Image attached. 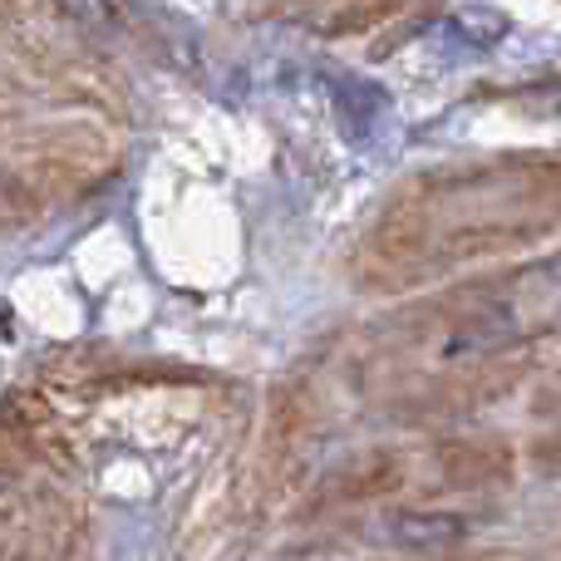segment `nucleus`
<instances>
[{
    "mask_svg": "<svg viewBox=\"0 0 561 561\" xmlns=\"http://www.w3.org/2000/svg\"><path fill=\"white\" fill-rule=\"evenodd\" d=\"M394 537L409 552H444L463 537V523H454V517H399Z\"/></svg>",
    "mask_w": 561,
    "mask_h": 561,
    "instance_id": "f257e3e1",
    "label": "nucleus"
},
{
    "mask_svg": "<svg viewBox=\"0 0 561 561\" xmlns=\"http://www.w3.org/2000/svg\"><path fill=\"white\" fill-rule=\"evenodd\" d=\"M0 424L20 438H35L39 428L49 424V409L39 404L35 394H5V404H0Z\"/></svg>",
    "mask_w": 561,
    "mask_h": 561,
    "instance_id": "f03ea898",
    "label": "nucleus"
},
{
    "mask_svg": "<svg viewBox=\"0 0 561 561\" xmlns=\"http://www.w3.org/2000/svg\"><path fill=\"white\" fill-rule=\"evenodd\" d=\"M458 30H463V35H473L478 45H493V39L507 30V20L493 15V10H458Z\"/></svg>",
    "mask_w": 561,
    "mask_h": 561,
    "instance_id": "7ed1b4c3",
    "label": "nucleus"
},
{
    "mask_svg": "<svg viewBox=\"0 0 561 561\" xmlns=\"http://www.w3.org/2000/svg\"><path fill=\"white\" fill-rule=\"evenodd\" d=\"M15 25V0H0V35Z\"/></svg>",
    "mask_w": 561,
    "mask_h": 561,
    "instance_id": "20e7f679",
    "label": "nucleus"
}]
</instances>
